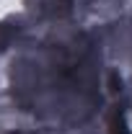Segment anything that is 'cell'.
Instances as JSON below:
<instances>
[{
    "instance_id": "obj_1",
    "label": "cell",
    "mask_w": 132,
    "mask_h": 134,
    "mask_svg": "<svg viewBox=\"0 0 132 134\" xmlns=\"http://www.w3.org/2000/svg\"><path fill=\"white\" fill-rule=\"evenodd\" d=\"M111 134H127L124 132V119L119 116V114L111 116Z\"/></svg>"
}]
</instances>
